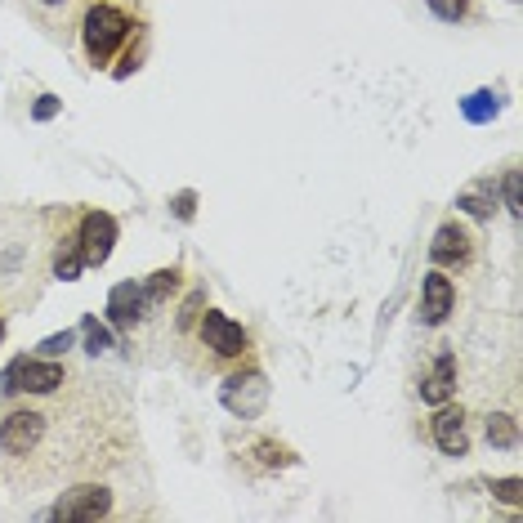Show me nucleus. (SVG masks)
I'll return each instance as SVG.
<instances>
[{
	"instance_id": "obj_9",
	"label": "nucleus",
	"mask_w": 523,
	"mask_h": 523,
	"mask_svg": "<svg viewBox=\"0 0 523 523\" xmlns=\"http://www.w3.org/2000/svg\"><path fill=\"white\" fill-rule=\"evenodd\" d=\"M430 434H434V443H439L443 456H465L470 452V434H465V412L461 407L439 403V412H434V421H430Z\"/></svg>"
},
{
	"instance_id": "obj_6",
	"label": "nucleus",
	"mask_w": 523,
	"mask_h": 523,
	"mask_svg": "<svg viewBox=\"0 0 523 523\" xmlns=\"http://www.w3.org/2000/svg\"><path fill=\"white\" fill-rule=\"evenodd\" d=\"M45 434V416L41 412H9L5 421H0V448L9 456H27L41 443Z\"/></svg>"
},
{
	"instance_id": "obj_21",
	"label": "nucleus",
	"mask_w": 523,
	"mask_h": 523,
	"mask_svg": "<svg viewBox=\"0 0 523 523\" xmlns=\"http://www.w3.org/2000/svg\"><path fill=\"white\" fill-rule=\"evenodd\" d=\"M492 497L506 506H523V479H492Z\"/></svg>"
},
{
	"instance_id": "obj_18",
	"label": "nucleus",
	"mask_w": 523,
	"mask_h": 523,
	"mask_svg": "<svg viewBox=\"0 0 523 523\" xmlns=\"http://www.w3.org/2000/svg\"><path fill=\"white\" fill-rule=\"evenodd\" d=\"M81 336H85V349H90L94 358L108 354V349H112V331H108V327H99V318H94V313L81 322Z\"/></svg>"
},
{
	"instance_id": "obj_8",
	"label": "nucleus",
	"mask_w": 523,
	"mask_h": 523,
	"mask_svg": "<svg viewBox=\"0 0 523 523\" xmlns=\"http://www.w3.org/2000/svg\"><path fill=\"white\" fill-rule=\"evenodd\" d=\"M108 318L117 331H130L148 318V291L139 282H117L108 296Z\"/></svg>"
},
{
	"instance_id": "obj_13",
	"label": "nucleus",
	"mask_w": 523,
	"mask_h": 523,
	"mask_svg": "<svg viewBox=\"0 0 523 523\" xmlns=\"http://www.w3.org/2000/svg\"><path fill=\"white\" fill-rule=\"evenodd\" d=\"M456 206L470 211L474 220H492V211H497V193H492V184H470L461 197H456Z\"/></svg>"
},
{
	"instance_id": "obj_1",
	"label": "nucleus",
	"mask_w": 523,
	"mask_h": 523,
	"mask_svg": "<svg viewBox=\"0 0 523 523\" xmlns=\"http://www.w3.org/2000/svg\"><path fill=\"white\" fill-rule=\"evenodd\" d=\"M130 27H135V23H130L117 5H90V9H85L81 45H85V54H90L94 68L112 63V54H117V45L130 36Z\"/></svg>"
},
{
	"instance_id": "obj_26",
	"label": "nucleus",
	"mask_w": 523,
	"mask_h": 523,
	"mask_svg": "<svg viewBox=\"0 0 523 523\" xmlns=\"http://www.w3.org/2000/svg\"><path fill=\"white\" fill-rule=\"evenodd\" d=\"M41 5H63V0H41Z\"/></svg>"
},
{
	"instance_id": "obj_5",
	"label": "nucleus",
	"mask_w": 523,
	"mask_h": 523,
	"mask_svg": "<svg viewBox=\"0 0 523 523\" xmlns=\"http://www.w3.org/2000/svg\"><path fill=\"white\" fill-rule=\"evenodd\" d=\"M197 331H202L206 349H215L220 358H237V354H246V331H242V322H233L228 313L206 309V313H202V322H197Z\"/></svg>"
},
{
	"instance_id": "obj_20",
	"label": "nucleus",
	"mask_w": 523,
	"mask_h": 523,
	"mask_svg": "<svg viewBox=\"0 0 523 523\" xmlns=\"http://www.w3.org/2000/svg\"><path fill=\"white\" fill-rule=\"evenodd\" d=\"M255 456H260V465H269V470H278V465H291L296 461V456H291L287 448H278V443H255Z\"/></svg>"
},
{
	"instance_id": "obj_25",
	"label": "nucleus",
	"mask_w": 523,
	"mask_h": 523,
	"mask_svg": "<svg viewBox=\"0 0 523 523\" xmlns=\"http://www.w3.org/2000/svg\"><path fill=\"white\" fill-rule=\"evenodd\" d=\"M32 117H36V121L59 117V99H54V94H41V99H36V108H32Z\"/></svg>"
},
{
	"instance_id": "obj_10",
	"label": "nucleus",
	"mask_w": 523,
	"mask_h": 523,
	"mask_svg": "<svg viewBox=\"0 0 523 523\" xmlns=\"http://www.w3.org/2000/svg\"><path fill=\"white\" fill-rule=\"evenodd\" d=\"M452 304H456V287H452L448 273H443V269L425 273V287H421V322L439 327V322L452 313Z\"/></svg>"
},
{
	"instance_id": "obj_3",
	"label": "nucleus",
	"mask_w": 523,
	"mask_h": 523,
	"mask_svg": "<svg viewBox=\"0 0 523 523\" xmlns=\"http://www.w3.org/2000/svg\"><path fill=\"white\" fill-rule=\"evenodd\" d=\"M112 510V492L103 483H81V488L63 492V501L50 510V519L59 523H90V519H103Z\"/></svg>"
},
{
	"instance_id": "obj_4",
	"label": "nucleus",
	"mask_w": 523,
	"mask_h": 523,
	"mask_svg": "<svg viewBox=\"0 0 523 523\" xmlns=\"http://www.w3.org/2000/svg\"><path fill=\"white\" fill-rule=\"evenodd\" d=\"M76 246H81L85 264H108L112 246H117V220H112L108 211H90L81 220V237H76Z\"/></svg>"
},
{
	"instance_id": "obj_16",
	"label": "nucleus",
	"mask_w": 523,
	"mask_h": 523,
	"mask_svg": "<svg viewBox=\"0 0 523 523\" xmlns=\"http://www.w3.org/2000/svg\"><path fill=\"white\" fill-rule=\"evenodd\" d=\"M81 269H85L81 246H76V242H63V246H59V255H54V278L76 282V278H81Z\"/></svg>"
},
{
	"instance_id": "obj_19",
	"label": "nucleus",
	"mask_w": 523,
	"mask_h": 523,
	"mask_svg": "<svg viewBox=\"0 0 523 523\" xmlns=\"http://www.w3.org/2000/svg\"><path fill=\"white\" fill-rule=\"evenodd\" d=\"M425 5H430L443 23H461V18L470 14V0H425Z\"/></svg>"
},
{
	"instance_id": "obj_27",
	"label": "nucleus",
	"mask_w": 523,
	"mask_h": 523,
	"mask_svg": "<svg viewBox=\"0 0 523 523\" xmlns=\"http://www.w3.org/2000/svg\"><path fill=\"white\" fill-rule=\"evenodd\" d=\"M0 340H5V318H0Z\"/></svg>"
},
{
	"instance_id": "obj_23",
	"label": "nucleus",
	"mask_w": 523,
	"mask_h": 523,
	"mask_svg": "<svg viewBox=\"0 0 523 523\" xmlns=\"http://www.w3.org/2000/svg\"><path fill=\"white\" fill-rule=\"evenodd\" d=\"M506 211L523 215V179H519V170H510V175H506Z\"/></svg>"
},
{
	"instance_id": "obj_14",
	"label": "nucleus",
	"mask_w": 523,
	"mask_h": 523,
	"mask_svg": "<svg viewBox=\"0 0 523 523\" xmlns=\"http://www.w3.org/2000/svg\"><path fill=\"white\" fill-rule=\"evenodd\" d=\"M461 112H465V121L483 126V121H492L501 112V99L492 90H474V94H465V99H461Z\"/></svg>"
},
{
	"instance_id": "obj_15",
	"label": "nucleus",
	"mask_w": 523,
	"mask_h": 523,
	"mask_svg": "<svg viewBox=\"0 0 523 523\" xmlns=\"http://www.w3.org/2000/svg\"><path fill=\"white\" fill-rule=\"evenodd\" d=\"M488 443L492 448H515L519 443V421L510 412H492L488 416Z\"/></svg>"
},
{
	"instance_id": "obj_22",
	"label": "nucleus",
	"mask_w": 523,
	"mask_h": 523,
	"mask_svg": "<svg viewBox=\"0 0 523 523\" xmlns=\"http://www.w3.org/2000/svg\"><path fill=\"white\" fill-rule=\"evenodd\" d=\"M72 345H76V331H59V336H45L36 349H41L45 358H59V354H68Z\"/></svg>"
},
{
	"instance_id": "obj_2",
	"label": "nucleus",
	"mask_w": 523,
	"mask_h": 523,
	"mask_svg": "<svg viewBox=\"0 0 523 523\" xmlns=\"http://www.w3.org/2000/svg\"><path fill=\"white\" fill-rule=\"evenodd\" d=\"M63 385V367L54 358H14L0 376L5 394H54Z\"/></svg>"
},
{
	"instance_id": "obj_11",
	"label": "nucleus",
	"mask_w": 523,
	"mask_h": 523,
	"mask_svg": "<svg viewBox=\"0 0 523 523\" xmlns=\"http://www.w3.org/2000/svg\"><path fill=\"white\" fill-rule=\"evenodd\" d=\"M470 251H474L470 233H465L461 224H443L430 242V260L439 264V269H461V264H470Z\"/></svg>"
},
{
	"instance_id": "obj_17",
	"label": "nucleus",
	"mask_w": 523,
	"mask_h": 523,
	"mask_svg": "<svg viewBox=\"0 0 523 523\" xmlns=\"http://www.w3.org/2000/svg\"><path fill=\"white\" fill-rule=\"evenodd\" d=\"M144 291H148V304H161V300H170L179 291V269H157L152 278L144 282Z\"/></svg>"
},
{
	"instance_id": "obj_12",
	"label": "nucleus",
	"mask_w": 523,
	"mask_h": 523,
	"mask_svg": "<svg viewBox=\"0 0 523 523\" xmlns=\"http://www.w3.org/2000/svg\"><path fill=\"white\" fill-rule=\"evenodd\" d=\"M452 394H456V354H448V349H443V354L434 358L430 376L421 380V398L439 407V403H448Z\"/></svg>"
},
{
	"instance_id": "obj_24",
	"label": "nucleus",
	"mask_w": 523,
	"mask_h": 523,
	"mask_svg": "<svg viewBox=\"0 0 523 523\" xmlns=\"http://www.w3.org/2000/svg\"><path fill=\"white\" fill-rule=\"evenodd\" d=\"M170 211H175V220H193V215H197V193H188V188H184V193H175V197H170Z\"/></svg>"
},
{
	"instance_id": "obj_7",
	"label": "nucleus",
	"mask_w": 523,
	"mask_h": 523,
	"mask_svg": "<svg viewBox=\"0 0 523 523\" xmlns=\"http://www.w3.org/2000/svg\"><path fill=\"white\" fill-rule=\"evenodd\" d=\"M224 407L233 416H260L264 412V403H269V385H264V376L260 372H246V376H233L224 385Z\"/></svg>"
}]
</instances>
